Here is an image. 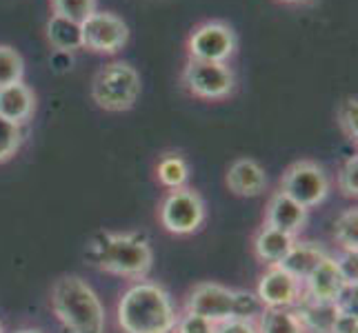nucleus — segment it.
Listing matches in <instances>:
<instances>
[{
  "label": "nucleus",
  "mask_w": 358,
  "mask_h": 333,
  "mask_svg": "<svg viewBox=\"0 0 358 333\" xmlns=\"http://www.w3.org/2000/svg\"><path fill=\"white\" fill-rule=\"evenodd\" d=\"M83 31V49L96 54H116L129 40V29L125 20L112 11H94V14L80 22Z\"/></svg>",
  "instance_id": "obj_9"
},
{
  "label": "nucleus",
  "mask_w": 358,
  "mask_h": 333,
  "mask_svg": "<svg viewBox=\"0 0 358 333\" xmlns=\"http://www.w3.org/2000/svg\"><path fill=\"white\" fill-rule=\"evenodd\" d=\"M176 323L169 293L154 282H136L118 302V325L125 333H171Z\"/></svg>",
  "instance_id": "obj_1"
},
{
  "label": "nucleus",
  "mask_w": 358,
  "mask_h": 333,
  "mask_svg": "<svg viewBox=\"0 0 358 333\" xmlns=\"http://www.w3.org/2000/svg\"><path fill=\"white\" fill-rule=\"evenodd\" d=\"M334 238L343 246V251L356 253L358 249V209H345L334 222Z\"/></svg>",
  "instance_id": "obj_22"
},
{
  "label": "nucleus",
  "mask_w": 358,
  "mask_h": 333,
  "mask_svg": "<svg viewBox=\"0 0 358 333\" xmlns=\"http://www.w3.org/2000/svg\"><path fill=\"white\" fill-rule=\"evenodd\" d=\"M182 84L187 91L203 101H220L234 91V73L225 63L187 60L182 69Z\"/></svg>",
  "instance_id": "obj_8"
},
{
  "label": "nucleus",
  "mask_w": 358,
  "mask_h": 333,
  "mask_svg": "<svg viewBox=\"0 0 358 333\" xmlns=\"http://www.w3.org/2000/svg\"><path fill=\"white\" fill-rule=\"evenodd\" d=\"M225 184L231 193L243 195V198H256L267 187V174L265 169L252 158H238L234 160L227 169Z\"/></svg>",
  "instance_id": "obj_13"
},
{
  "label": "nucleus",
  "mask_w": 358,
  "mask_h": 333,
  "mask_svg": "<svg viewBox=\"0 0 358 333\" xmlns=\"http://www.w3.org/2000/svg\"><path fill=\"white\" fill-rule=\"evenodd\" d=\"M280 191L305 209L318 207L329 193V180L323 167L312 160L294 163L280 178Z\"/></svg>",
  "instance_id": "obj_5"
},
{
  "label": "nucleus",
  "mask_w": 358,
  "mask_h": 333,
  "mask_svg": "<svg viewBox=\"0 0 358 333\" xmlns=\"http://www.w3.org/2000/svg\"><path fill=\"white\" fill-rule=\"evenodd\" d=\"M336 267L341 271L345 285H348L350 289H356V278H358V271H356V253L343 251V256L336 260Z\"/></svg>",
  "instance_id": "obj_30"
},
{
  "label": "nucleus",
  "mask_w": 358,
  "mask_h": 333,
  "mask_svg": "<svg viewBox=\"0 0 358 333\" xmlns=\"http://www.w3.org/2000/svg\"><path fill=\"white\" fill-rule=\"evenodd\" d=\"M36 109L34 91L24 82H14L7 87H0V118L11 122V125L22 127L29 122Z\"/></svg>",
  "instance_id": "obj_15"
},
{
  "label": "nucleus",
  "mask_w": 358,
  "mask_h": 333,
  "mask_svg": "<svg viewBox=\"0 0 358 333\" xmlns=\"http://www.w3.org/2000/svg\"><path fill=\"white\" fill-rule=\"evenodd\" d=\"M0 333H3V325H0Z\"/></svg>",
  "instance_id": "obj_34"
},
{
  "label": "nucleus",
  "mask_w": 358,
  "mask_h": 333,
  "mask_svg": "<svg viewBox=\"0 0 358 333\" xmlns=\"http://www.w3.org/2000/svg\"><path fill=\"white\" fill-rule=\"evenodd\" d=\"M265 225L274 227L278 231H285L289 236L301 233L307 225V209L294 202L289 195H285L280 189L269 198Z\"/></svg>",
  "instance_id": "obj_14"
},
{
  "label": "nucleus",
  "mask_w": 358,
  "mask_h": 333,
  "mask_svg": "<svg viewBox=\"0 0 358 333\" xmlns=\"http://www.w3.org/2000/svg\"><path fill=\"white\" fill-rule=\"evenodd\" d=\"M323 258H325V251L320 249L318 244H314V242H294L289 253L285 256V260H282L278 267H282L287 274H292L296 280L303 282L318 267V262L323 260Z\"/></svg>",
  "instance_id": "obj_17"
},
{
  "label": "nucleus",
  "mask_w": 358,
  "mask_h": 333,
  "mask_svg": "<svg viewBox=\"0 0 358 333\" xmlns=\"http://www.w3.org/2000/svg\"><path fill=\"white\" fill-rule=\"evenodd\" d=\"M329 333H358V318L356 311H348V309H341L338 318L334 327H331Z\"/></svg>",
  "instance_id": "obj_31"
},
{
  "label": "nucleus",
  "mask_w": 358,
  "mask_h": 333,
  "mask_svg": "<svg viewBox=\"0 0 358 333\" xmlns=\"http://www.w3.org/2000/svg\"><path fill=\"white\" fill-rule=\"evenodd\" d=\"M176 333H214V323H209L201 316L185 313L182 318H178Z\"/></svg>",
  "instance_id": "obj_28"
},
{
  "label": "nucleus",
  "mask_w": 358,
  "mask_h": 333,
  "mask_svg": "<svg viewBox=\"0 0 358 333\" xmlns=\"http://www.w3.org/2000/svg\"><path fill=\"white\" fill-rule=\"evenodd\" d=\"M280 3H287V5H296V3H307V0H280Z\"/></svg>",
  "instance_id": "obj_32"
},
{
  "label": "nucleus",
  "mask_w": 358,
  "mask_h": 333,
  "mask_svg": "<svg viewBox=\"0 0 358 333\" xmlns=\"http://www.w3.org/2000/svg\"><path fill=\"white\" fill-rule=\"evenodd\" d=\"M141 96V76L129 63H109L92 82L94 103L105 111H129Z\"/></svg>",
  "instance_id": "obj_4"
},
{
  "label": "nucleus",
  "mask_w": 358,
  "mask_h": 333,
  "mask_svg": "<svg viewBox=\"0 0 358 333\" xmlns=\"http://www.w3.org/2000/svg\"><path fill=\"white\" fill-rule=\"evenodd\" d=\"M299 304L301 309L296 316L301 318L305 331H314V333H329L341 313V304L336 302H314L305 298Z\"/></svg>",
  "instance_id": "obj_18"
},
{
  "label": "nucleus",
  "mask_w": 358,
  "mask_h": 333,
  "mask_svg": "<svg viewBox=\"0 0 358 333\" xmlns=\"http://www.w3.org/2000/svg\"><path fill=\"white\" fill-rule=\"evenodd\" d=\"M158 180L163 187H167L169 191L185 187V182L189 178V167L185 163V158L178 154H165L160 158V163L156 167Z\"/></svg>",
  "instance_id": "obj_21"
},
{
  "label": "nucleus",
  "mask_w": 358,
  "mask_h": 333,
  "mask_svg": "<svg viewBox=\"0 0 358 333\" xmlns=\"http://www.w3.org/2000/svg\"><path fill=\"white\" fill-rule=\"evenodd\" d=\"M52 306L69 333H105V309L83 278H58L52 289Z\"/></svg>",
  "instance_id": "obj_3"
},
{
  "label": "nucleus",
  "mask_w": 358,
  "mask_h": 333,
  "mask_svg": "<svg viewBox=\"0 0 358 333\" xmlns=\"http://www.w3.org/2000/svg\"><path fill=\"white\" fill-rule=\"evenodd\" d=\"M336 118H338V127L343 129L345 138L356 142V138H358V101L354 96L345 98L341 103Z\"/></svg>",
  "instance_id": "obj_26"
},
{
  "label": "nucleus",
  "mask_w": 358,
  "mask_h": 333,
  "mask_svg": "<svg viewBox=\"0 0 358 333\" xmlns=\"http://www.w3.org/2000/svg\"><path fill=\"white\" fill-rule=\"evenodd\" d=\"M56 16L69 18L73 22H85L98 9V0H49Z\"/></svg>",
  "instance_id": "obj_24"
},
{
  "label": "nucleus",
  "mask_w": 358,
  "mask_h": 333,
  "mask_svg": "<svg viewBox=\"0 0 358 333\" xmlns=\"http://www.w3.org/2000/svg\"><path fill=\"white\" fill-rule=\"evenodd\" d=\"M301 293L303 282L278 265L269 267L258 282V302H263L267 309H289L301 302Z\"/></svg>",
  "instance_id": "obj_11"
},
{
  "label": "nucleus",
  "mask_w": 358,
  "mask_h": 333,
  "mask_svg": "<svg viewBox=\"0 0 358 333\" xmlns=\"http://www.w3.org/2000/svg\"><path fill=\"white\" fill-rule=\"evenodd\" d=\"M294 242L296 240H294V236H289V233L265 225L254 238V251L263 262L274 267V265H280L282 260H285V256L289 253Z\"/></svg>",
  "instance_id": "obj_16"
},
{
  "label": "nucleus",
  "mask_w": 358,
  "mask_h": 333,
  "mask_svg": "<svg viewBox=\"0 0 358 333\" xmlns=\"http://www.w3.org/2000/svg\"><path fill=\"white\" fill-rule=\"evenodd\" d=\"M338 189L348 198H356L358 195V156H350L345 160L338 174Z\"/></svg>",
  "instance_id": "obj_27"
},
{
  "label": "nucleus",
  "mask_w": 358,
  "mask_h": 333,
  "mask_svg": "<svg viewBox=\"0 0 358 333\" xmlns=\"http://www.w3.org/2000/svg\"><path fill=\"white\" fill-rule=\"evenodd\" d=\"M22 145V129L0 118V163L14 158Z\"/></svg>",
  "instance_id": "obj_25"
},
{
  "label": "nucleus",
  "mask_w": 358,
  "mask_h": 333,
  "mask_svg": "<svg viewBox=\"0 0 358 333\" xmlns=\"http://www.w3.org/2000/svg\"><path fill=\"white\" fill-rule=\"evenodd\" d=\"M205 220V202L194 189H174L160 205V222L169 233L187 236L199 231Z\"/></svg>",
  "instance_id": "obj_7"
},
{
  "label": "nucleus",
  "mask_w": 358,
  "mask_h": 333,
  "mask_svg": "<svg viewBox=\"0 0 358 333\" xmlns=\"http://www.w3.org/2000/svg\"><path fill=\"white\" fill-rule=\"evenodd\" d=\"M18 333H41V331H34V329H22V331H18Z\"/></svg>",
  "instance_id": "obj_33"
},
{
  "label": "nucleus",
  "mask_w": 358,
  "mask_h": 333,
  "mask_svg": "<svg viewBox=\"0 0 358 333\" xmlns=\"http://www.w3.org/2000/svg\"><path fill=\"white\" fill-rule=\"evenodd\" d=\"M256 329L258 333H307L301 318L289 309H265Z\"/></svg>",
  "instance_id": "obj_20"
},
{
  "label": "nucleus",
  "mask_w": 358,
  "mask_h": 333,
  "mask_svg": "<svg viewBox=\"0 0 358 333\" xmlns=\"http://www.w3.org/2000/svg\"><path fill=\"white\" fill-rule=\"evenodd\" d=\"M22 76H24L22 56L16 52L14 47L0 45V87H7V84H14V82H22Z\"/></svg>",
  "instance_id": "obj_23"
},
{
  "label": "nucleus",
  "mask_w": 358,
  "mask_h": 333,
  "mask_svg": "<svg viewBox=\"0 0 358 333\" xmlns=\"http://www.w3.org/2000/svg\"><path fill=\"white\" fill-rule=\"evenodd\" d=\"M214 333H258L252 320L245 318H227L223 323L214 325Z\"/></svg>",
  "instance_id": "obj_29"
},
{
  "label": "nucleus",
  "mask_w": 358,
  "mask_h": 333,
  "mask_svg": "<svg viewBox=\"0 0 358 333\" xmlns=\"http://www.w3.org/2000/svg\"><path fill=\"white\" fill-rule=\"evenodd\" d=\"M187 313L201 316L214 325L227 318H236V291L216 282L196 285L187 298Z\"/></svg>",
  "instance_id": "obj_10"
},
{
  "label": "nucleus",
  "mask_w": 358,
  "mask_h": 333,
  "mask_svg": "<svg viewBox=\"0 0 358 333\" xmlns=\"http://www.w3.org/2000/svg\"><path fill=\"white\" fill-rule=\"evenodd\" d=\"M87 258L107 274L143 280L152 269L154 251L141 233H98L87 246Z\"/></svg>",
  "instance_id": "obj_2"
},
{
  "label": "nucleus",
  "mask_w": 358,
  "mask_h": 333,
  "mask_svg": "<svg viewBox=\"0 0 358 333\" xmlns=\"http://www.w3.org/2000/svg\"><path fill=\"white\" fill-rule=\"evenodd\" d=\"M189 60H205V63H227L236 52V34L227 22L207 20L199 24L187 40Z\"/></svg>",
  "instance_id": "obj_6"
},
{
  "label": "nucleus",
  "mask_w": 358,
  "mask_h": 333,
  "mask_svg": "<svg viewBox=\"0 0 358 333\" xmlns=\"http://www.w3.org/2000/svg\"><path fill=\"white\" fill-rule=\"evenodd\" d=\"M47 40L58 52H76V49H83L80 22L52 14V18L47 20Z\"/></svg>",
  "instance_id": "obj_19"
},
{
  "label": "nucleus",
  "mask_w": 358,
  "mask_h": 333,
  "mask_svg": "<svg viewBox=\"0 0 358 333\" xmlns=\"http://www.w3.org/2000/svg\"><path fill=\"white\" fill-rule=\"evenodd\" d=\"M305 298L307 300H314V302H341L345 291L350 287L345 285V280L341 276V271L336 267L334 258H323L318 262V267L312 271L310 276L305 280Z\"/></svg>",
  "instance_id": "obj_12"
}]
</instances>
